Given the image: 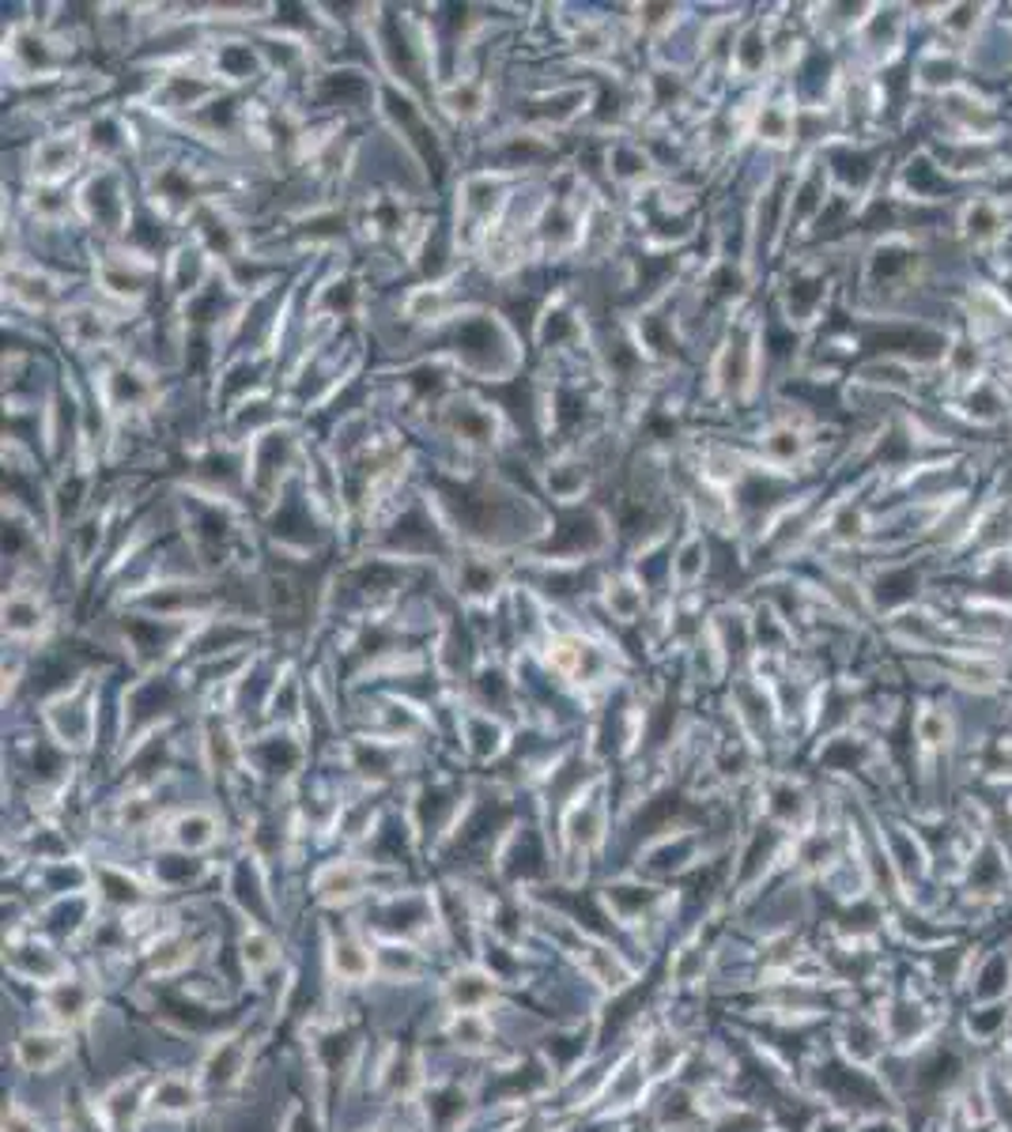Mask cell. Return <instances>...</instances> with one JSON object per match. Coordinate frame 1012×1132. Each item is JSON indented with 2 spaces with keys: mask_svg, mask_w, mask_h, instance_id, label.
<instances>
[{
  "mask_svg": "<svg viewBox=\"0 0 1012 1132\" xmlns=\"http://www.w3.org/2000/svg\"><path fill=\"white\" fill-rule=\"evenodd\" d=\"M321 966L333 989H371L374 940L356 921H321Z\"/></svg>",
  "mask_w": 1012,
  "mask_h": 1132,
  "instance_id": "cell-1",
  "label": "cell"
},
{
  "mask_svg": "<svg viewBox=\"0 0 1012 1132\" xmlns=\"http://www.w3.org/2000/svg\"><path fill=\"white\" fill-rule=\"evenodd\" d=\"M35 1008L42 1023L72 1034H84L91 1027V1019L103 1012V982L91 966H72L61 982H53L50 989L35 993Z\"/></svg>",
  "mask_w": 1012,
  "mask_h": 1132,
  "instance_id": "cell-2",
  "label": "cell"
},
{
  "mask_svg": "<svg viewBox=\"0 0 1012 1132\" xmlns=\"http://www.w3.org/2000/svg\"><path fill=\"white\" fill-rule=\"evenodd\" d=\"M72 966L76 963L68 959L61 944H53L50 936H42L38 929L4 936V970L12 985H27L31 993H42L53 982H61Z\"/></svg>",
  "mask_w": 1012,
  "mask_h": 1132,
  "instance_id": "cell-3",
  "label": "cell"
},
{
  "mask_svg": "<svg viewBox=\"0 0 1012 1132\" xmlns=\"http://www.w3.org/2000/svg\"><path fill=\"white\" fill-rule=\"evenodd\" d=\"M703 853H707L703 835H699L695 827H677V831H665V835L650 838V842H642L635 861H631V872L650 884L680 880V876L695 872Z\"/></svg>",
  "mask_w": 1012,
  "mask_h": 1132,
  "instance_id": "cell-4",
  "label": "cell"
},
{
  "mask_svg": "<svg viewBox=\"0 0 1012 1132\" xmlns=\"http://www.w3.org/2000/svg\"><path fill=\"white\" fill-rule=\"evenodd\" d=\"M223 902L239 914L242 925H269L276 929V895H272L265 865L253 853H242L223 872Z\"/></svg>",
  "mask_w": 1012,
  "mask_h": 1132,
  "instance_id": "cell-5",
  "label": "cell"
},
{
  "mask_svg": "<svg viewBox=\"0 0 1012 1132\" xmlns=\"http://www.w3.org/2000/svg\"><path fill=\"white\" fill-rule=\"evenodd\" d=\"M80 1042L72 1031L50 1027V1023H27L23 1031L12 1034V1065L19 1076H57L76 1057Z\"/></svg>",
  "mask_w": 1012,
  "mask_h": 1132,
  "instance_id": "cell-6",
  "label": "cell"
},
{
  "mask_svg": "<svg viewBox=\"0 0 1012 1132\" xmlns=\"http://www.w3.org/2000/svg\"><path fill=\"white\" fill-rule=\"evenodd\" d=\"M506 997V989L480 963H457L439 978L435 1001L442 1012H492Z\"/></svg>",
  "mask_w": 1012,
  "mask_h": 1132,
  "instance_id": "cell-7",
  "label": "cell"
},
{
  "mask_svg": "<svg viewBox=\"0 0 1012 1132\" xmlns=\"http://www.w3.org/2000/svg\"><path fill=\"white\" fill-rule=\"evenodd\" d=\"M204 1106H208V1095H204V1087L197 1080V1068L155 1072L152 1095H148V1118L182 1121V1125H186V1121L197 1118Z\"/></svg>",
  "mask_w": 1012,
  "mask_h": 1132,
  "instance_id": "cell-8",
  "label": "cell"
},
{
  "mask_svg": "<svg viewBox=\"0 0 1012 1132\" xmlns=\"http://www.w3.org/2000/svg\"><path fill=\"white\" fill-rule=\"evenodd\" d=\"M235 963L253 989H261L269 978H276L288 966L284 940L276 936V929L269 925H242L239 940H235Z\"/></svg>",
  "mask_w": 1012,
  "mask_h": 1132,
  "instance_id": "cell-9",
  "label": "cell"
},
{
  "mask_svg": "<svg viewBox=\"0 0 1012 1132\" xmlns=\"http://www.w3.org/2000/svg\"><path fill=\"white\" fill-rule=\"evenodd\" d=\"M435 959L427 944L374 940V982L386 985H420L431 978Z\"/></svg>",
  "mask_w": 1012,
  "mask_h": 1132,
  "instance_id": "cell-10",
  "label": "cell"
},
{
  "mask_svg": "<svg viewBox=\"0 0 1012 1132\" xmlns=\"http://www.w3.org/2000/svg\"><path fill=\"white\" fill-rule=\"evenodd\" d=\"M212 876V865L204 857L182 853V849L163 846L159 853L148 861V880L155 887V895H189Z\"/></svg>",
  "mask_w": 1012,
  "mask_h": 1132,
  "instance_id": "cell-11",
  "label": "cell"
},
{
  "mask_svg": "<svg viewBox=\"0 0 1012 1132\" xmlns=\"http://www.w3.org/2000/svg\"><path fill=\"white\" fill-rule=\"evenodd\" d=\"M220 819L201 812V808H189V812H178L163 823V838H167L171 849H182V853L201 857L204 849H212L220 842Z\"/></svg>",
  "mask_w": 1012,
  "mask_h": 1132,
  "instance_id": "cell-12",
  "label": "cell"
},
{
  "mask_svg": "<svg viewBox=\"0 0 1012 1132\" xmlns=\"http://www.w3.org/2000/svg\"><path fill=\"white\" fill-rule=\"evenodd\" d=\"M918 570H911V566H895V570H884L880 578H877V601L884 604V608H899V604H911L914 597H918Z\"/></svg>",
  "mask_w": 1012,
  "mask_h": 1132,
  "instance_id": "cell-13",
  "label": "cell"
},
{
  "mask_svg": "<svg viewBox=\"0 0 1012 1132\" xmlns=\"http://www.w3.org/2000/svg\"><path fill=\"white\" fill-rule=\"evenodd\" d=\"M963 412L975 419V423H994V419L1005 416V400H1001V393L994 386L979 382L975 389H971V397L963 400Z\"/></svg>",
  "mask_w": 1012,
  "mask_h": 1132,
  "instance_id": "cell-14",
  "label": "cell"
},
{
  "mask_svg": "<svg viewBox=\"0 0 1012 1132\" xmlns=\"http://www.w3.org/2000/svg\"><path fill=\"white\" fill-rule=\"evenodd\" d=\"M4 1132H57V1125L46 1114H38L27 1102H19L16 1095L4 1106Z\"/></svg>",
  "mask_w": 1012,
  "mask_h": 1132,
  "instance_id": "cell-15",
  "label": "cell"
},
{
  "mask_svg": "<svg viewBox=\"0 0 1012 1132\" xmlns=\"http://www.w3.org/2000/svg\"><path fill=\"white\" fill-rule=\"evenodd\" d=\"M963 223H967V234H971V238H975V242L998 238L1001 227H1005V219H1001L998 204H986V201L971 204L967 216H963Z\"/></svg>",
  "mask_w": 1012,
  "mask_h": 1132,
  "instance_id": "cell-16",
  "label": "cell"
},
{
  "mask_svg": "<svg viewBox=\"0 0 1012 1132\" xmlns=\"http://www.w3.org/2000/svg\"><path fill=\"white\" fill-rule=\"evenodd\" d=\"M918 76H922V84H926V87H952V84H956V76H960V68H956L952 57L933 53V57H926V61L918 65Z\"/></svg>",
  "mask_w": 1012,
  "mask_h": 1132,
  "instance_id": "cell-17",
  "label": "cell"
},
{
  "mask_svg": "<svg viewBox=\"0 0 1012 1132\" xmlns=\"http://www.w3.org/2000/svg\"><path fill=\"white\" fill-rule=\"evenodd\" d=\"M918 740H926V744H948V718L945 714H922L918 718Z\"/></svg>",
  "mask_w": 1012,
  "mask_h": 1132,
  "instance_id": "cell-18",
  "label": "cell"
},
{
  "mask_svg": "<svg viewBox=\"0 0 1012 1132\" xmlns=\"http://www.w3.org/2000/svg\"><path fill=\"white\" fill-rule=\"evenodd\" d=\"M1005 189H1009V193H1012V174H1009V182H1005Z\"/></svg>",
  "mask_w": 1012,
  "mask_h": 1132,
  "instance_id": "cell-19",
  "label": "cell"
}]
</instances>
